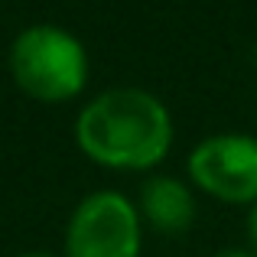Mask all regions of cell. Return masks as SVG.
<instances>
[{
	"instance_id": "obj_6",
	"label": "cell",
	"mask_w": 257,
	"mask_h": 257,
	"mask_svg": "<svg viewBox=\"0 0 257 257\" xmlns=\"http://www.w3.org/2000/svg\"><path fill=\"white\" fill-rule=\"evenodd\" d=\"M247 238H251L254 254H257V202L251 205V215H247Z\"/></svg>"
},
{
	"instance_id": "obj_8",
	"label": "cell",
	"mask_w": 257,
	"mask_h": 257,
	"mask_svg": "<svg viewBox=\"0 0 257 257\" xmlns=\"http://www.w3.org/2000/svg\"><path fill=\"white\" fill-rule=\"evenodd\" d=\"M20 257H56V254H49V251H26V254H20Z\"/></svg>"
},
{
	"instance_id": "obj_4",
	"label": "cell",
	"mask_w": 257,
	"mask_h": 257,
	"mask_svg": "<svg viewBox=\"0 0 257 257\" xmlns=\"http://www.w3.org/2000/svg\"><path fill=\"white\" fill-rule=\"evenodd\" d=\"M189 179L202 192L231 205L257 202V137L215 134L189 153Z\"/></svg>"
},
{
	"instance_id": "obj_2",
	"label": "cell",
	"mask_w": 257,
	"mask_h": 257,
	"mask_svg": "<svg viewBox=\"0 0 257 257\" xmlns=\"http://www.w3.org/2000/svg\"><path fill=\"white\" fill-rule=\"evenodd\" d=\"M10 75L23 94L59 104L82 94L88 82V52L82 39L52 23L26 26L10 46Z\"/></svg>"
},
{
	"instance_id": "obj_9",
	"label": "cell",
	"mask_w": 257,
	"mask_h": 257,
	"mask_svg": "<svg viewBox=\"0 0 257 257\" xmlns=\"http://www.w3.org/2000/svg\"><path fill=\"white\" fill-rule=\"evenodd\" d=\"M254 62H257V46H254Z\"/></svg>"
},
{
	"instance_id": "obj_1",
	"label": "cell",
	"mask_w": 257,
	"mask_h": 257,
	"mask_svg": "<svg viewBox=\"0 0 257 257\" xmlns=\"http://www.w3.org/2000/svg\"><path fill=\"white\" fill-rule=\"evenodd\" d=\"M75 140L91 163L107 170H150L173 147V117L144 88H111L88 101Z\"/></svg>"
},
{
	"instance_id": "obj_5",
	"label": "cell",
	"mask_w": 257,
	"mask_h": 257,
	"mask_svg": "<svg viewBox=\"0 0 257 257\" xmlns=\"http://www.w3.org/2000/svg\"><path fill=\"white\" fill-rule=\"evenodd\" d=\"M140 215L153 231L182 234L195 221V195L176 176H150L140 186Z\"/></svg>"
},
{
	"instance_id": "obj_7",
	"label": "cell",
	"mask_w": 257,
	"mask_h": 257,
	"mask_svg": "<svg viewBox=\"0 0 257 257\" xmlns=\"http://www.w3.org/2000/svg\"><path fill=\"white\" fill-rule=\"evenodd\" d=\"M215 257H257V254H251V251H221Z\"/></svg>"
},
{
	"instance_id": "obj_3",
	"label": "cell",
	"mask_w": 257,
	"mask_h": 257,
	"mask_svg": "<svg viewBox=\"0 0 257 257\" xmlns=\"http://www.w3.org/2000/svg\"><path fill=\"white\" fill-rule=\"evenodd\" d=\"M140 212L120 192H91L65 228V257H137Z\"/></svg>"
}]
</instances>
